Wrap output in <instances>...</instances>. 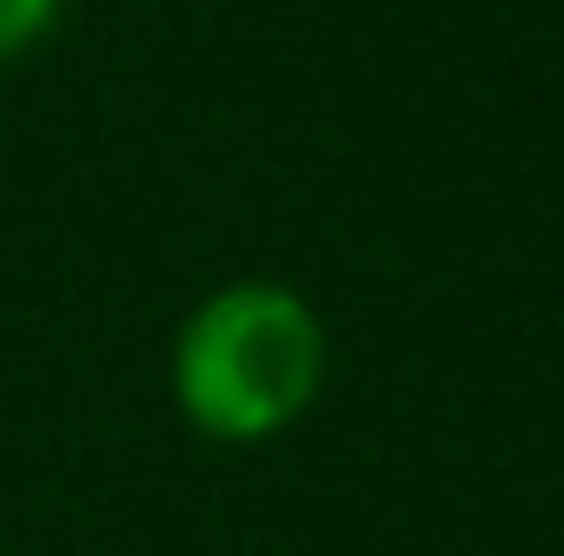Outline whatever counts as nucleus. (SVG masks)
Wrapping results in <instances>:
<instances>
[{"label":"nucleus","mask_w":564,"mask_h":556,"mask_svg":"<svg viewBox=\"0 0 564 556\" xmlns=\"http://www.w3.org/2000/svg\"><path fill=\"white\" fill-rule=\"evenodd\" d=\"M57 17H66V0H0V66L33 57L57 33Z\"/></svg>","instance_id":"f03ea898"},{"label":"nucleus","mask_w":564,"mask_h":556,"mask_svg":"<svg viewBox=\"0 0 564 556\" xmlns=\"http://www.w3.org/2000/svg\"><path fill=\"white\" fill-rule=\"evenodd\" d=\"M327 319L286 279H229L213 286L172 336V410L188 434L229 450L279 443L327 393Z\"/></svg>","instance_id":"f257e3e1"}]
</instances>
